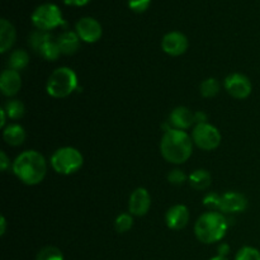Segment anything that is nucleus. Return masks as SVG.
<instances>
[{
  "mask_svg": "<svg viewBox=\"0 0 260 260\" xmlns=\"http://www.w3.org/2000/svg\"><path fill=\"white\" fill-rule=\"evenodd\" d=\"M211 180H212V177H211L210 172L206 169L194 170V172L190 173L189 177H188L189 185L196 190L207 189L211 185Z\"/></svg>",
  "mask_w": 260,
  "mask_h": 260,
  "instance_id": "19",
  "label": "nucleus"
},
{
  "mask_svg": "<svg viewBox=\"0 0 260 260\" xmlns=\"http://www.w3.org/2000/svg\"><path fill=\"white\" fill-rule=\"evenodd\" d=\"M161 48L169 56H180L188 50V40L182 32L173 30L162 37Z\"/></svg>",
  "mask_w": 260,
  "mask_h": 260,
  "instance_id": "10",
  "label": "nucleus"
},
{
  "mask_svg": "<svg viewBox=\"0 0 260 260\" xmlns=\"http://www.w3.org/2000/svg\"><path fill=\"white\" fill-rule=\"evenodd\" d=\"M10 167H12L10 165V159L4 151H2L0 152V169H2V172H7Z\"/></svg>",
  "mask_w": 260,
  "mask_h": 260,
  "instance_id": "31",
  "label": "nucleus"
},
{
  "mask_svg": "<svg viewBox=\"0 0 260 260\" xmlns=\"http://www.w3.org/2000/svg\"><path fill=\"white\" fill-rule=\"evenodd\" d=\"M17 33L14 27L7 19H0V52L5 53L14 45Z\"/></svg>",
  "mask_w": 260,
  "mask_h": 260,
  "instance_id": "17",
  "label": "nucleus"
},
{
  "mask_svg": "<svg viewBox=\"0 0 260 260\" xmlns=\"http://www.w3.org/2000/svg\"><path fill=\"white\" fill-rule=\"evenodd\" d=\"M28 63H29V55H28L27 51L15 50L10 53L8 65H9V69H12V70H23V69L27 68Z\"/></svg>",
  "mask_w": 260,
  "mask_h": 260,
  "instance_id": "20",
  "label": "nucleus"
},
{
  "mask_svg": "<svg viewBox=\"0 0 260 260\" xmlns=\"http://www.w3.org/2000/svg\"><path fill=\"white\" fill-rule=\"evenodd\" d=\"M221 201H222V196L216 192H210L203 197L202 202L211 211H220Z\"/></svg>",
  "mask_w": 260,
  "mask_h": 260,
  "instance_id": "27",
  "label": "nucleus"
},
{
  "mask_svg": "<svg viewBox=\"0 0 260 260\" xmlns=\"http://www.w3.org/2000/svg\"><path fill=\"white\" fill-rule=\"evenodd\" d=\"M38 53L47 61H56L60 57V55H62L60 51V47H58L57 45V41L53 40V38L48 40L47 42L41 47Z\"/></svg>",
  "mask_w": 260,
  "mask_h": 260,
  "instance_id": "22",
  "label": "nucleus"
},
{
  "mask_svg": "<svg viewBox=\"0 0 260 260\" xmlns=\"http://www.w3.org/2000/svg\"><path fill=\"white\" fill-rule=\"evenodd\" d=\"M90 0H63L66 5H74V7H83V5L88 4Z\"/></svg>",
  "mask_w": 260,
  "mask_h": 260,
  "instance_id": "34",
  "label": "nucleus"
},
{
  "mask_svg": "<svg viewBox=\"0 0 260 260\" xmlns=\"http://www.w3.org/2000/svg\"><path fill=\"white\" fill-rule=\"evenodd\" d=\"M151 207V196L145 188H137L129 196L128 212L132 216H145Z\"/></svg>",
  "mask_w": 260,
  "mask_h": 260,
  "instance_id": "11",
  "label": "nucleus"
},
{
  "mask_svg": "<svg viewBox=\"0 0 260 260\" xmlns=\"http://www.w3.org/2000/svg\"><path fill=\"white\" fill-rule=\"evenodd\" d=\"M12 170L15 177L25 185H37L45 179L47 162L43 155L36 150H25L15 157Z\"/></svg>",
  "mask_w": 260,
  "mask_h": 260,
  "instance_id": "1",
  "label": "nucleus"
},
{
  "mask_svg": "<svg viewBox=\"0 0 260 260\" xmlns=\"http://www.w3.org/2000/svg\"><path fill=\"white\" fill-rule=\"evenodd\" d=\"M189 210L184 205H175L168 210L165 222L172 230H182L189 222Z\"/></svg>",
  "mask_w": 260,
  "mask_h": 260,
  "instance_id": "12",
  "label": "nucleus"
},
{
  "mask_svg": "<svg viewBox=\"0 0 260 260\" xmlns=\"http://www.w3.org/2000/svg\"><path fill=\"white\" fill-rule=\"evenodd\" d=\"M57 45L62 55H74L80 47V38L76 32L66 30L57 37Z\"/></svg>",
  "mask_w": 260,
  "mask_h": 260,
  "instance_id": "16",
  "label": "nucleus"
},
{
  "mask_svg": "<svg viewBox=\"0 0 260 260\" xmlns=\"http://www.w3.org/2000/svg\"><path fill=\"white\" fill-rule=\"evenodd\" d=\"M151 0H128V7L135 13H144L150 7Z\"/></svg>",
  "mask_w": 260,
  "mask_h": 260,
  "instance_id": "30",
  "label": "nucleus"
},
{
  "mask_svg": "<svg viewBox=\"0 0 260 260\" xmlns=\"http://www.w3.org/2000/svg\"><path fill=\"white\" fill-rule=\"evenodd\" d=\"M160 152L168 162L183 164L193 152V140L182 129L170 128L164 132L160 141Z\"/></svg>",
  "mask_w": 260,
  "mask_h": 260,
  "instance_id": "2",
  "label": "nucleus"
},
{
  "mask_svg": "<svg viewBox=\"0 0 260 260\" xmlns=\"http://www.w3.org/2000/svg\"><path fill=\"white\" fill-rule=\"evenodd\" d=\"M32 23L37 29L48 32L65 24L60 8L55 4H42L32 14Z\"/></svg>",
  "mask_w": 260,
  "mask_h": 260,
  "instance_id": "6",
  "label": "nucleus"
},
{
  "mask_svg": "<svg viewBox=\"0 0 260 260\" xmlns=\"http://www.w3.org/2000/svg\"><path fill=\"white\" fill-rule=\"evenodd\" d=\"M36 260H63V254L56 246H45L38 251Z\"/></svg>",
  "mask_w": 260,
  "mask_h": 260,
  "instance_id": "26",
  "label": "nucleus"
},
{
  "mask_svg": "<svg viewBox=\"0 0 260 260\" xmlns=\"http://www.w3.org/2000/svg\"><path fill=\"white\" fill-rule=\"evenodd\" d=\"M51 38H52V36H51L48 32L37 29L29 35V37H28V45L32 47L33 51L40 52L41 47H42L48 40H51Z\"/></svg>",
  "mask_w": 260,
  "mask_h": 260,
  "instance_id": "24",
  "label": "nucleus"
},
{
  "mask_svg": "<svg viewBox=\"0 0 260 260\" xmlns=\"http://www.w3.org/2000/svg\"><path fill=\"white\" fill-rule=\"evenodd\" d=\"M51 167L57 174L70 175L79 172L84 164V157L78 149L71 146L60 147L51 156Z\"/></svg>",
  "mask_w": 260,
  "mask_h": 260,
  "instance_id": "5",
  "label": "nucleus"
},
{
  "mask_svg": "<svg viewBox=\"0 0 260 260\" xmlns=\"http://www.w3.org/2000/svg\"><path fill=\"white\" fill-rule=\"evenodd\" d=\"M78 88V76L73 69L62 66L53 71L46 84L47 94L52 98H66Z\"/></svg>",
  "mask_w": 260,
  "mask_h": 260,
  "instance_id": "4",
  "label": "nucleus"
},
{
  "mask_svg": "<svg viewBox=\"0 0 260 260\" xmlns=\"http://www.w3.org/2000/svg\"><path fill=\"white\" fill-rule=\"evenodd\" d=\"M228 229V217L217 211H210L198 218L194 225V234L201 243L213 244L225 238Z\"/></svg>",
  "mask_w": 260,
  "mask_h": 260,
  "instance_id": "3",
  "label": "nucleus"
},
{
  "mask_svg": "<svg viewBox=\"0 0 260 260\" xmlns=\"http://www.w3.org/2000/svg\"><path fill=\"white\" fill-rule=\"evenodd\" d=\"M210 260H229L228 258H225V256H220V255H217V256H213V258H211Z\"/></svg>",
  "mask_w": 260,
  "mask_h": 260,
  "instance_id": "37",
  "label": "nucleus"
},
{
  "mask_svg": "<svg viewBox=\"0 0 260 260\" xmlns=\"http://www.w3.org/2000/svg\"><path fill=\"white\" fill-rule=\"evenodd\" d=\"M3 139L10 146H20L25 140V131L20 124L12 123L3 131Z\"/></svg>",
  "mask_w": 260,
  "mask_h": 260,
  "instance_id": "18",
  "label": "nucleus"
},
{
  "mask_svg": "<svg viewBox=\"0 0 260 260\" xmlns=\"http://www.w3.org/2000/svg\"><path fill=\"white\" fill-rule=\"evenodd\" d=\"M22 86V78L19 71L7 69L0 75V90L5 96H14L19 93Z\"/></svg>",
  "mask_w": 260,
  "mask_h": 260,
  "instance_id": "14",
  "label": "nucleus"
},
{
  "mask_svg": "<svg viewBox=\"0 0 260 260\" xmlns=\"http://www.w3.org/2000/svg\"><path fill=\"white\" fill-rule=\"evenodd\" d=\"M132 226H134V217L131 213H121L114 221V228L119 234L127 233L131 230Z\"/></svg>",
  "mask_w": 260,
  "mask_h": 260,
  "instance_id": "25",
  "label": "nucleus"
},
{
  "mask_svg": "<svg viewBox=\"0 0 260 260\" xmlns=\"http://www.w3.org/2000/svg\"><path fill=\"white\" fill-rule=\"evenodd\" d=\"M168 122L170 123L172 128L185 131L194 123V113L187 107H177L172 111Z\"/></svg>",
  "mask_w": 260,
  "mask_h": 260,
  "instance_id": "15",
  "label": "nucleus"
},
{
  "mask_svg": "<svg viewBox=\"0 0 260 260\" xmlns=\"http://www.w3.org/2000/svg\"><path fill=\"white\" fill-rule=\"evenodd\" d=\"M217 253L220 256H228L229 253H230V245L226 243H221L217 248Z\"/></svg>",
  "mask_w": 260,
  "mask_h": 260,
  "instance_id": "33",
  "label": "nucleus"
},
{
  "mask_svg": "<svg viewBox=\"0 0 260 260\" xmlns=\"http://www.w3.org/2000/svg\"><path fill=\"white\" fill-rule=\"evenodd\" d=\"M248 207V200L243 193L226 192L222 194L220 212L225 213H240Z\"/></svg>",
  "mask_w": 260,
  "mask_h": 260,
  "instance_id": "13",
  "label": "nucleus"
},
{
  "mask_svg": "<svg viewBox=\"0 0 260 260\" xmlns=\"http://www.w3.org/2000/svg\"><path fill=\"white\" fill-rule=\"evenodd\" d=\"M188 177L184 174V172L180 169H173L170 170L169 174H168V182L172 185H175V187H180V185L184 184L187 182Z\"/></svg>",
  "mask_w": 260,
  "mask_h": 260,
  "instance_id": "29",
  "label": "nucleus"
},
{
  "mask_svg": "<svg viewBox=\"0 0 260 260\" xmlns=\"http://www.w3.org/2000/svg\"><path fill=\"white\" fill-rule=\"evenodd\" d=\"M192 140L200 149L212 151L221 144V134L215 126L210 123L196 124L192 134Z\"/></svg>",
  "mask_w": 260,
  "mask_h": 260,
  "instance_id": "7",
  "label": "nucleus"
},
{
  "mask_svg": "<svg viewBox=\"0 0 260 260\" xmlns=\"http://www.w3.org/2000/svg\"><path fill=\"white\" fill-rule=\"evenodd\" d=\"M3 108H4L8 118L13 119V121H18V119L22 118L25 113L24 104H23L19 99H9V101L4 104Z\"/></svg>",
  "mask_w": 260,
  "mask_h": 260,
  "instance_id": "21",
  "label": "nucleus"
},
{
  "mask_svg": "<svg viewBox=\"0 0 260 260\" xmlns=\"http://www.w3.org/2000/svg\"><path fill=\"white\" fill-rule=\"evenodd\" d=\"M75 32L81 41L86 43H95L103 35L101 23L90 17L81 18L75 25Z\"/></svg>",
  "mask_w": 260,
  "mask_h": 260,
  "instance_id": "9",
  "label": "nucleus"
},
{
  "mask_svg": "<svg viewBox=\"0 0 260 260\" xmlns=\"http://www.w3.org/2000/svg\"><path fill=\"white\" fill-rule=\"evenodd\" d=\"M226 91L235 99H245L248 98L253 90L250 79L244 74L234 73L230 74L223 81Z\"/></svg>",
  "mask_w": 260,
  "mask_h": 260,
  "instance_id": "8",
  "label": "nucleus"
},
{
  "mask_svg": "<svg viewBox=\"0 0 260 260\" xmlns=\"http://www.w3.org/2000/svg\"><path fill=\"white\" fill-rule=\"evenodd\" d=\"M0 117H2V121H0V127H2V128H5V122H7L8 116H7V113H5L4 108L0 109Z\"/></svg>",
  "mask_w": 260,
  "mask_h": 260,
  "instance_id": "36",
  "label": "nucleus"
},
{
  "mask_svg": "<svg viewBox=\"0 0 260 260\" xmlns=\"http://www.w3.org/2000/svg\"><path fill=\"white\" fill-rule=\"evenodd\" d=\"M235 260H260V251L253 246H244L236 253Z\"/></svg>",
  "mask_w": 260,
  "mask_h": 260,
  "instance_id": "28",
  "label": "nucleus"
},
{
  "mask_svg": "<svg viewBox=\"0 0 260 260\" xmlns=\"http://www.w3.org/2000/svg\"><path fill=\"white\" fill-rule=\"evenodd\" d=\"M220 89L221 86L217 79L208 78L201 83L200 93L201 95L205 96V98H213V96H216L220 93Z\"/></svg>",
  "mask_w": 260,
  "mask_h": 260,
  "instance_id": "23",
  "label": "nucleus"
},
{
  "mask_svg": "<svg viewBox=\"0 0 260 260\" xmlns=\"http://www.w3.org/2000/svg\"><path fill=\"white\" fill-rule=\"evenodd\" d=\"M194 123L196 124H202L207 123V114L205 112H194Z\"/></svg>",
  "mask_w": 260,
  "mask_h": 260,
  "instance_id": "32",
  "label": "nucleus"
},
{
  "mask_svg": "<svg viewBox=\"0 0 260 260\" xmlns=\"http://www.w3.org/2000/svg\"><path fill=\"white\" fill-rule=\"evenodd\" d=\"M5 231H7V221H5L4 216L0 217V235H4Z\"/></svg>",
  "mask_w": 260,
  "mask_h": 260,
  "instance_id": "35",
  "label": "nucleus"
}]
</instances>
